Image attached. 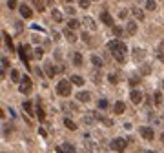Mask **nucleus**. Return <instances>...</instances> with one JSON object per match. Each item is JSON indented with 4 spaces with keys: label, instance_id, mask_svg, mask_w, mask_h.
Wrapping results in <instances>:
<instances>
[{
    "label": "nucleus",
    "instance_id": "obj_1",
    "mask_svg": "<svg viewBox=\"0 0 164 153\" xmlns=\"http://www.w3.org/2000/svg\"><path fill=\"white\" fill-rule=\"evenodd\" d=\"M108 49H109V53L113 55V58L117 60V62H121L122 64L124 60H126V51H128V48H126V44H124L122 40H109L108 42Z\"/></svg>",
    "mask_w": 164,
    "mask_h": 153
},
{
    "label": "nucleus",
    "instance_id": "obj_2",
    "mask_svg": "<svg viewBox=\"0 0 164 153\" xmlns=\"http://www.w3.org/2000/svg\"><path fill=\"white\" fill-rule=\"evenodd\" d=\"M71 80H60L59 84H57V91H59V95L60 97H68V95H71Z\"/></svg>",
    "mask_w": 164,
    "mask_h": 153
},
{
    "label": "nucleus",
    "instance_id": "obj_3",
    "mask_svg": "<svg viewBox=\"0 0 164 153\" xmlns=\"http://www.w3.org/2000/svg\"><path fill=\"white\" fill-rule=\"evenodd\" d=\"M109 148L113 150V151H119L122 153L126 148H128V140L126 139H122V137H117V139H113L111 140V144H109Z\"/></svg>",
    "mask_w": 164,
    "mask_h": 153
},
{
    "label": "nucleus",
    "instance_id": "obj_4",
    "mask_svg": "<svg viewBox=\"0 0 164 153\" xmlns=\"http://www.w3.org/2000/svg\"><path fill=\"white\" fill-rule=\"evenodd\" d=\"M20 82H22V84H20V93H24V95H29V93H31V88H33L31 78H29L27 75H24Z\"/></svg>",
    "mask_w": 164,
    "mask_h": 153
},
{
    "label": "nucleus",
    "instance_id": "obj_5",
    "mask_svg": "<svg viewBox=\"0 0 164 153\" xmlns=\"http://www.w3.org/2000/svg\"><path fill=\"white\" fill-rule=\"evenodd\" d=\"M141 135H142L144 140H153L155 131H153V128H150V126H142V128H141Z\"/></svg>",
    "mask_w": 164,
    "mask_h": 153
},
{
    "label": "nucleus",
    "instance_id": "obj_6",
    "mask_svg": "<svg viewBox=\"0 0 164 153\" xmlns=\"http://www.w3.org/2000/svg\"><path fill=\"white\" fill-rule=\"evenodd\" d=\"M129 98H131L133 104H141V102H142V93L137 91V89H133V91L129 93Z\"/></svg>",
    "mask_w": 164,
    "mask_h": 153
},
{
    "label": "nucleus",
    "instance_id": "obj_7",
    "mask_svg": "<svg viewBox=\"0 0 164 153\" xmlns=\"http://www.w3.org/2000/svg\"><path fill=\"white\" fill-rule=\"evenodd\" d=\"M100 19H102V22L106 24V26H109V27H113V17L108 13V11H102L100 13Z\"/></svg>",
    "mask_w": 164,
    "mask_h": 153
},
{
    "label": "nucleus",
    "instance_id": "obj_8",
    "mask_svg": "<svg viewBox=\"0 0 164 153\" xmlns=\"http://www.w3.org/2000/svg\"><path fill=\"white\" fill-rule=\"evenodd\" d=\"M126 111V104H124L122 100H119V102H115V106H113V113L117 115H122Z\"/></svg>",
    "mask_w": 164,
    "mask_h": 153
},
{
    "label": "nucleus",
    "instance_id": "obj_9",
    "mask_svg": "<svg viewBox=\"0 0 164 153\" xmlns=\"http://www.w3.org/2000/svg\"><path fill=\"white\" fill-rule=\"evenodd\" d=\"M82 22H84V26H86L88 29H91V31H95V29H97V24H95V20L91 19V17H84Z\"/></svg>",
    "mask_w": 164,
    "mask_h": 153
},
{
    "label": "nucleus",
    "instance_id": "obj_10",
    "mask_svg": "<svg viewBox=\"0 0 164 153\" xmlns=\"http://www.w3.org/2000/svg\"><path fill=\"white\" fill-rule=\"evenodd\" d=\"M126 31H128V35H135V33H137V22L129 20V22L126 24Z\"/></svg>",
    "mask_w": 164,
    "mask_h": 153
},
{
    "label": "nucleus",
    "instance_id": "obj_11",
    "mask_svg": "<svg viewBox=\"0 0 164 153\" xmlns=\"http://www.w3.org/2000/svg\"><path fill=\"white\" fill-rule=\"evenodd\" d=\"M144 49H141V48H135L133 49V58H135V62H139V60H144Z\"/></svg>",
    "mask_w": 164,
    "mask_h": 153
},
{
    "label": "nucleus",
    "instance_id": "obj_12",
    "mask_svg": "<svg viewBox=\"0 0 164 153\" xmlns=\"http://www.w3.org/2000/svg\"><path fill=\"white\" fill-rule=\"evenodd\" d=\"M77 98H79L80 102H89V100H91V93H89V91H79Z\"/></svg>",
    "mask_w": 164,
    "mask_h": 153
},
{
    "label": "nucleus",
    "instance_id": "obj_13",
    "mask_svg": "<svg viewBox=\"0 0 164 153\" xmlns=\"http://www.w3.org/2000/svg\"><path fill=\"white\" fill-rule=\"evenodd\" d=\"M44 68H46V73H47V76H49V78H53V76H55L57 69H55V66H53L51 62H47V64H46Z\"/></svg>",
    "mask_w": 164,
    "mask_h": 153
},
{
    "label": "nucleus",
    "instance_id": "obj_14",
    "mask_svg": "<svg viewBox=\"0 0 164 153\" xmlns=\"http://www.w3.org/2000/svg\"><path fill=\"white\" fill-rule=\"evenodd\" d=\"M22 108H24V111L29 115V117H33V115L37 113V111H33V104H31L29 100H27V102H24V104H22Z\"/></svg>",
    "mask_w": 164,
    "mask_h": 153
},
{
    "label": "nucleus",
    "instance_id": "obj_15",
    "mask_svg": "<svg viewBox=\"0 0 164 153\" xmlns=\"http://www.w3.org/2000/svg\"><path fill=\"white\" fill-rule=\"evenodd\" d=\"M64 37L68 38V42H77V35H75V33H73V29H69V27L64 31Z\"/></svg>",
    "mask_w": 164,
    "mask_h": 153
},
{
    "label": "nucleus",
    "instance_id": "obj_16",
    "mask_svg": "<svg viewBox=\"0 0 164 153\" xmlns=\"http://www.w3.org/2000/svg\"><path fill=\"white\" fill-rule=\"evenodd\" d=\"M62 150L66 153H77V148H75L71 142H64V144H62Z\"/></svg>",
    "mask_w": 164,
    "mask_h": 153
},
{
    "label": "nucleus",
    "instance_id": "obj_17",
    "mask_svg": "<svg viewBox=\"0 0 164 153\" xmlns=\"http://www.w3.org/2000/svg\"><path fill=\"white\" fill-rule=\"evenodd\" d=\"M20 15L24 17V19H31L33 17V13H31V9L27 7V6H22L20 7Z\"/></svg>",
    "mask_w": 164,
    "mask_h": 153
},
{
    "label": "nucleus",
    "instance_id": "obj_18",
    "mask_svg": "<svg viewBox=\"0 0 164 153\" xmlns=\"http://www.w3.org/2000/svg\"><path fill=\"white\" fill-rule=\"evenodd\" d=\"M64 126H66L69 131H75V130H77V124H75L71 118H64Z\"/></svg>",
    "mask_w": 164,
    "mask_h": 153
},
{
    "label": "nucleus",
    "instance_id": "obj_19",
    "mask_svg": "<svg viewBox=\"0 0 164 153\" xmlns=\"http://www.w3.org/2000/svg\"><path fill=\"white\" fill-rule=\"evenodd\" d=\"M69 80H71L75 86H84V84H86V82H84V78H82V76H79V75H73Z\"/></svg>",
    "mask_w": 164,
    "mask_h": 153
},
{
    "label": "nucleus",
    "instance_id": "obj_20",
    "mask_svg": "<svg viewBox=\"0 0 164 153\" xmlns=\"http://www.w3.org/2000/svg\"><path fill=\"white\" fill-rule=\"evenodd\" d=\"M91 64H93L97 69H100V68H102V60H100V57H97V55H93V57H91Z\"/></svg>",
    "mask_w": 164,
    "mask_h": 153
},
{
    "label": "nucleus",
    "instance_id": "obj_21",
    "mask_svg": "<svg viewBox=\"0 0 164 153\" xmlns=\"http://www.w3.org/2000/svg\"><path fill=\"white\" fill-rule=\"evenodd\" d=\"M51 17H53L55 22H62V13L59 9H51Z\"/></svg>",
    "mask_w": 164,
    "mask_h": 153
},
{
    "label": "nucleus",
    "instance_id": "obj_22",
    "mask_svg": "<svg viewBox=\"0 0 164 153\" xmlns=\"http://www.w3.org/2000/svg\"><path fill=\"white\" fill-rule=\"evenodd\" d=\"M131 13L137 17L139 20H144V13H142V9H139V7H131Z\"/></svg>",
    "mask_w": 164,
    "mask_h": 153
},
{
    "label": "nucleus",
    "instance_id": "obj_23",
    "mask_svg": "<svg viewBox=\"0 0 164 153\" xmlns=\"http://www.w3.org/2000/svg\"><path fill=\"white\" fill-rule=\"evenodd\" d=\"M68 27H69V29H79V27H80V22L75 20V19H71L69 22H68Z\"/></svg>",
    "mask_w": 164,
    "mask_h": 153
},
{
    "label": "nucleus",
    "instance_id": "obj_24",
    "mask_svg": "<svg viewBox=\"0 0 164 153\" xmlns=\"http://www.w3.org/2000/svg\"><path fill=\"white\" fill-rule=\"evenodd\" d=\"M2 35H4V42H6V46H7V48H9V49L13 51V42H11V37H9V35H7L6 31H4Z\"/></svg>",
    "mask_w": 164,
    "mask_h": 153
},
{
    "label": "nucleus",
    "instance_id": "obj_25",
    "mask_svg": "<svg viewBox=\"0 0 164 153\" xmlns=\"http://www.w3.org/2000/svg\"><path fill=\"white\" fill-rule=\"evenodd\" d=\"M146 9L155 11V9H157V2H155V0H146Z\"/></svg>",
    "mask_w": 164,
    "mask_h": 153
},
{
    "label": "nucleus",
    "instance_id": "obj_26",
    "mask_svg": "<svg viewBox=\"0 0 164 153\" xmlns=\"http://www.w3.org/2000/svg\"><path fill=\"white\" fill-rule=\"evenodd\" d=\"M9 68V62H7V58L6 57H2V78L6 76V69Z\"/></svg>",
    "mask_w": 164,
    "mask_h": 153
},
{
    "label": "nucleus",
    "instance_id": "obj_27",
    "mask_svg": "<svg viewBox=\"0 0 164 153\" xmlns=\"http://www.w3.org/2000/svg\"><path fill=\"white\" fill-rule=\"evenodd\" d=\"M11 80H13V82H20V80H22L20 73H18L17 69H11Z\"/></svg>",
    "mask_w": 164,
    "mask_h": 153
},
{
    "label": "nucleus",
    "instance_id": "obj_28",
    "mask_svg": "<svg viewBox=\"0 0 164 153\" xmlns=\"http://www.w3.org/2000/svg\"><path fill=\"white\" fill-rule=\"evenodd\" d=\"M73 64H75V66H80L82 64V55L80 53H73Z\"/></svg>",
    "mask_w": 164,
    "mask_h": 153
},
{
    "label": "nucleus",
    "instance_id": "obj_29",
    "mask_svg": "<svg viewBox=\"0 0 164 153\" xmlns=\"http://www.w3.org/2000/svg\"><path fill=\"white\" fill-rule=\"evenodd\" d=\"M153 100H155V104H157V106H159L161 102H164V100H162V93H161V91H155V95H153Z\"/></svg>",
    "mask_w": 164,
    "mask_h": 153
},
{
    "label": "nucleus",
    "instance_id": "obj_30",
    "mask_svg": "<svg viewBox=\"0 0 164 153\" xmlns=\"http://www.w3.org/2000/svg\"><path fill=\"white\" fill-rule=\"evenodd\" d=\"M33 57L37 58V60H40V58L44 57V51H42L40 48H37V49H35V51H33Z\"/></svg>",
    "mask_w": 164,
    "mask_h": 153
},
{
    "label": "nucleus",
    "instance_id": "obj_31",
    "mask_svg": "<svg viewBox=\"0 0 164 153\" xmlns=\"http://www.w3.org/2000/svg\"><path fill=\"white\" fill-rule=\"evenodd\" d=\"M33 4L37 6V9H39V11H46V7H44V2H42V0H33Z\"/></svg>",
    "mask_w": 164,
    "mask_h": 153
},
{
    "label": "nucleus",
    "instance_id": "obj_32",
    "mask_svg": "<svg viewBox=\"0 0 164 153\" xmlns=\"http://www.w3.org/2000/svg\"><path fill=\"white\" fill-rule=\"evenodd\" d=\"M141 71H142V75H150V73H151V66H150V64H144Z\"/></svg>",
    "mask_w": 164,
    "mask_h": 153
},
{
    "label": "nucleus",
    "instance_id": "obj_33",
    "mask_svg": "<svg viewBox=\"0 0 164 153\" xmlns=\"http://www.w3.org/2000/svg\"><path fill=\"white\" fill-rule=\"evenodd\" d=\"M37 115H39V118H40V120L46 118V113H44V110H42L40 106H37Z\"/></svg>",
    "mask_w": 164,
    "mask_h": 153
},
{
    "label": "nucleus",
    "instance_id": "obj_34",
    "mask_svg": "<svg viewBox=\"0 0 164 153\" xmlns=\"http://www.w3.org/2000/svg\"><path fill=\"white\" fill-rule=\"evenodd\" d=\"M79 6H80L82 9H88L89 7V0H79Z\"/></svg>",
    "mask_w": 164,
    "mask_h": 153
},
{
    "label": "nucleus",
    "instance_id": "obj_35",
    "mask_svg": "<svg viewBox=\"0 0 164 153\" xmlns=\"http://www.w3.org/2000/svg\"><path fill=\"white\" fill-rule=\"evenodd\" d=\"M139 82H141V78H137L135 75H133V76H129V84H131V86H137Z\"/></svg>",
    "mask_w": 164,
    "mask_h": 153
},
{
    "label": "nucleus",
    "instance_id": "obj_36",
    "mask_svg": "<svg viewBox=\"0 0 164 153\" xmlns=\"http://www.w3.org/2000/svg\"><path fill=\"white\" fill-rule=\"evenodd\" d=\"M99 108H100V110H106V108H108V100H106V98L99 100Z\"/></svg>",
    "mask_w": 164,
    "mask_h": 153
},
{
    "label": "nucleus",
    "instance_id": "obj_37",
    "mask_svg": "<svg viewBox=\"0 0 164 153\" xmlns=\"http://www.w3.org/2000/svg\"><path fill=\"white\" fill-rule=\"evenodd\" d=\"M113 33L119 37V35H122V27H119V26H113Z\"/></svg>",
    "mask_w": 164,
    "mask_h": 153
},
{
    "label": "nucleus",
    "instance_id": "obj_38",
    "mask_svg": "<svg viewBox=\"0 0 164 153\" xmlns=\"http://www.w3.org/2000/svg\"><path fill=\"white\" fill-rule=\"evenodd\" d=\"M7 7L9 9H15L17 7V0H7Z\"/></svg>",
    "mask_w": 164,
    "mask_h": 153
},
{
    "label": "nucleus",
    "instance_id": "obj_39",
    "mask_svg": "<svg viewBox=\"0 0 164 153\" xmlns=\"http://www.w3.org/2000/svg\"><path fill=\"white\" fill-rule=\"evenodd\" d=\"M82 38H84V42H86V44H91V40H89V35H88V33H82Z\"/></svg>",
    "mask_w": 164,
    "mask_h": 153
},
{
    "label": "nucleus",
    "instance_id": "obj_40",
    "mask_svg": "<svg viewBox=\"0 0 164 153\" xmlns=\"http://www.w3.org/2000/svg\"><path fill=\"white\" fill-rule=\"evenodd\" d=\"M108 80H109L111 84H117V75H109L108 76Z\"/></svg>",
    "mask_w": 164,
    "mask_h": 153
},
{
    "label": "nucleus",
    "instance_id": "obj_41",
    "mask_svg": "<svg viewBox=\"0 0 164 153\" xmlns=\"http://www.w3.org/2000/svg\"><path fill=\"white\" fill-rule=\"evenodd\" d=\"M119 17H121V19H126V17H128V11H126V9H122V11H121V13H119Z\"/></svg>",
    "mask_w": 164,
    "mask_h": 153
},
{
    "label": "nucleus",
    "instance_id": "obj_42",
    "mask_svg": "<svg viewBox=\"0 0 164 153\" xmlns=\"http://www.w3.org/2000/svg\"><path fill=\"white\" fill-rule=\"evenodd\" d=\"M157 58H159L161 62H164V51H159V53H157Z\"/></svg>",
    "mask_w": 164,
    "mask_h": 153
},
{
    "label": "nucleus",
    "instance_id": "obj_43",
    "mask_svg": "<svg viewBox=\"0 0 164 153\" xmlns=\"http://www.w3.org/2000/svg\"><path fill=\"white\" fill-rule=\"evenodd\" d=\"M66 11H68V13H69V15H75V9H73V7H68V9H66Z\"/></svg>",
    "mask_w": 164,
    "mask_h": 153
},
{
    "label": "nucleus",
    "instance_id": "obj_44",
    "mask_svg": "<svg viewBox=\"0 0 164 153\" xmlns=\"http://www.w3.org/2000/svg\"><path fill=\"white\" fill-rule=\"evenodd\" d=\"M57 153H66V151L62 150V146H59V148H57Z\"/></svg>",
    "mask_w": 164,
    "mask_h": 153
},
{
    "label": "nucleus",
    "instance_id": "obj_45",
    "mask_svg": "<svg viewBox=\"0 0 164 153\" xmlns=\"http://www.w3.org/2000/svg\"><path fill=\"white\" fill-rule=\"evenodd\" d=\"M161 139H162V142H164V133H162V135H161Z\"/></svg>",
    "mask_w": 164,
    "mask_h": 153
},
{
    "label": "nucleus",
    "instance_id": "obj_46",
    "mask_svg": "<svg viewBox=\"0 0 164 153\" xmlns=\"http://www.w3.org/2000/svg\"><path fill=\"white\" fill-rule=\"evenodd\" d=\"M144 153H155V151H144Z\"/></svg>",
    "mask_w": 164,
    "mask_h": 153
},
{
    "label": "nucleus",
    "instance_id": "obj_47",
    "mask_svg": "<svg viewBox=\"0 0 164 153\" xmlns=\"http://www.w3.org/2000/svg\"><path fill=\"white\" fill-rule=\"evenodd\" d=\"M162 88H164V80H162Z\"/></svg>",
    "mask_w": 164,
    "mask_h": 153
},
{
    "label": "nucleus",
    "instance_id": "obj_48",
    "mask_svg": "<svg viewBox=\"0 0 164 153\" xmlns=\"http://www.w3.org/2000/svg\"><path fill=\"white\" fill-rule=\"evenodd\" d=\"M66 2H71V0H66Z\"/></svg>",
    "mask_w": 164,
    "mask_h": 153
}]
</instances>
